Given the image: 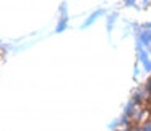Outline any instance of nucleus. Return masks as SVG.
I'll use <instances>...</instances> for the list:
<instances>
[{
	"label": "nucleus",
	"mask_w": 151,
	"mask_h": 131,
	"mask_svg": "<svg viewBox=\"0 0 151 131\" xmlns=\"http://www.w3.org/2000/svg\"><path fill=\"white\" fill-rule=\"evenodd\" d=\"M145 68H146V70H151V62H146V63H145Z\"/></svg>",
	"instance_id": "2"
},
{
	"label": "nucleus",
	"mask_w": 151,
	"mask_h": 131,
	"mask_svg": "<svg viewBox=\"0 0 151 131\" xmlns=\"http://www.w3.org/2000/svg\"><path fill=\"white\" fill-rule=\"evenodd\" d=\"M65 26H67V20H62V23L57 26V33H60V31H63L65 29Z\"/></svg>",
	"instance_id": "1"
}]
</instances>
